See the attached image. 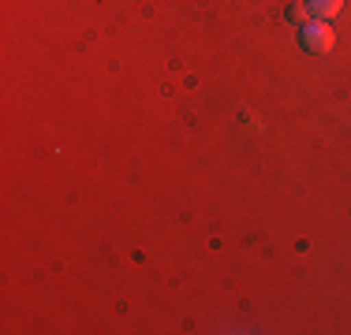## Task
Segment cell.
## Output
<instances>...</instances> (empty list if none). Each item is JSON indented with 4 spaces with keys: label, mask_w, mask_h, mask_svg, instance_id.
<instances>
[{
    "label": "cell",
    "mask_w": 351,
    "mask_h": 335,
    "mask_svg": "<svg viewBox=\"0 0 351 335\" xmlns=\"http://www.w3.org/2000/svg\"><path fill=\"white\" fill-rule=\"evenodd\" d=\"M306 8H311V15H314V19H325V23H329L332 15H340L344 0H306Z\"/></svg>",
    "instance_id": "7a4b0ae2"
},
{
    "label": "cell",
    "mask_w": 351,
    "mask_h": 335,
    "mask_svg": "<svg viewBox=\"0 0 351 335\" xmlns=\"http://www.w3.org/2000/svg\"><path fill=\"white\" fill-rule=\"evenodd\" d=\"M299 41H303L306 53L325 56L332 45H337V34L329 30V23H325V19H311V23H303V27H299Z\"/></svg>",
    "instance_id": "6da1fadb"
},
{
    "label": "cell",
    "mask_w": 351,
    "mask_h": 335,
    "mask_svg": "<svg viewBox=\"0 0 351 335\" xmlns=\"http://www.w3.org/2000/svg\"><path fill=\"white\" fill-rule=\"evenodd\" d=\"M288 19L303 27V23H311V8H306V4H291V8H288Z\"/></svg>",
    "instance_id": "3957f363"
}]
</instances>
